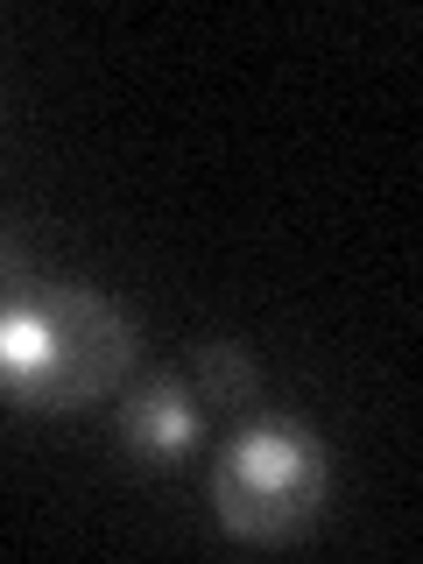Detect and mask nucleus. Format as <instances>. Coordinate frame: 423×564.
<instances>
[{
	"instance_id": "obj_3",
	"label": "nucleus",
	"mask_w": 423,
	"mask_h": 564,
	"mask_svg": "<svg viewBox=\"0 0 423 564\" xmlns=\"http://www.w3.org/2000/svg\"><path fill=\"white\" fill-rule=\"evenodd\" d=\"M120 445L149 466H170L198 445V402H191L184 381H141L128 402H120Z\"/></svg>"
},
{
	"instance_id": "obj_4",
	"label": "nucleus",
	"mask_w": 423,
	"mask_h": 564,
	"mask_svg": "<svg viewBox=\"0 0 423 564\" xmlns=\"http://www.w3.org/2000/svg\"><path fill=\"white\" fill-rule=\"evenodd\" d=\"M191 395H212L219 410H247L261 395V367L240 339H205L191 352Z\"/></svg>"
},
{
	"instance_id": "obj_1",
	"label": "nucleus",
	"mask_w": 423,
	"mask_h": 564,
	"mask_svg": "<svg viewBox=\"0 0 423 564\" xmlns=\"http://www.w3.org/2000/svg\"><path fill=\"white\" fill-rule=\"evenodd\" d=\"M134 360V317L85 282H43L0 304V395L22 410H93Z\"/></svg>"
},
{
	"instance_id": "obj_5",
	"label": "nucleus",
	"mask_w": 423,
	"mask_h": 564,
	"mask_svg": "<svg viewBox=\"0 0 423 564\" xmlns=\"http://www.w3.org/2000/svg\"><path fill=\"white\" fill-rule=\"evenodd\" d=\"M0 275H14V254H8V247H0Z\"/></svg>"
},
{
	"instance_id": "obj_2",
	"label": "nucleus",
	"mask_w": 423,
	"mask_h": 564,
	"mask_svg": "<svg viewBox=\"0 0 423 564\" xmlns=\"http://www.w3.org/2000/svg\"><path fill=\"white\" fill-rule=\"evenodd\" d=\"M332 494V458L325 445L304 431V423H247L234 445L212 466V501H219V522L234 529L240 543H290L325 516Z\"/></svg>"
}]
</instances>
